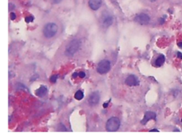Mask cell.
Segmentation results:
<instances>
[{"label": "cell", "mask_w": 182, "mask_h": 139, "mask_svg": "<svg viewBox=\"0 0 182 139\" xmlns=\"http://www.w3.org/2000/svg\"><path fill=\"white\" fill-rule=\"evenodd\" d=\"M58 26L55 23L48 22L44 26L43 29V34L47 38H51L57 34Z\"/></svg>", "instance_id": "obj_1"}, {"label": "cell", "mask_w": 182, "mask_h": 139, "mask_svg": "<svg viewBox=\"0 0 182 139\" xmlns=\"http://www.w3.org/2000/svg\"><path fill=\"white\" fill-rule=\"evenodd\" d=\"M79 48H80V42L78 39H73L66 46L65 51L66 55L71 57L78 51Z\"/></svg>", "instance_id": "obj_2"}, {"label": "cell", "mask_w": 182, "mask_h": 139, "mask_svg": "<svg viewBox=\"0 0 182 139\" xmlns=\"http://www.w3.org/2000/svg\"><path fill=\"white\" fill-rule=\"evenodd\" d=\"M120 126V121L118 118L112 117L107 121L106 129L110 132L117 131Z\"/></svg>", "instance_id": "obj_3"}, {"label": "cell", "mask_w": 182, "mask_h": 139, "mask_svg": "<svg viewBox=\"0 0 182 139\" xmlns=\"http://www.w3.org/2000/svg\"><path fill=\"white\" fill-rule=\"evenodd\" d=\"M110 67L111 64L110 61L107 59H103L98 63L97 66V71L100 74H105L110 71Z\"/></svg>", "instance_id": "obj_4"}, {"label": "cell", "mask_w": 182, "mask_h": 139, "mask_svg": "<svg viewBox=\"0 0 182 139\" xmlns=\"http://www.w3.org/2000/svg\"><path fill=\"white\" fill-rule=\"evenodd\" d=\"M134 20L137 23L140 24H148L150 22L151 18L147 14H145V13H140V14H137L135 16Z\"/></svg>", "instance_id": "obj_5"}, {"label": "cell", "mask_w": 182, "mask_h": 139, "mask_svg": "<svg viewBox=\"0 0 182 139\" xmlns=\"http://www.w3.org/2000/svg\"><path fill=\"white\" fill-rule=\"evenodd\" d=\"M100 99V96L99 92L94 91L90 95L88 99H87V102H88V104L91 106H95L99 104Z\"/></svg>", "instance_id": "obj_6"}, {"label": "cell", "mask_w": 182, "mask_h": 139, "mask_svg": "<svg viewBox=\"0 0 182 139\" xmlns=\"http://www.w3.org/2000/svg\"><path fill=\"white\" fill-rule=\"evenodd\" d=\"M113 23V17L111 15L108 14H105L102 16L101 21H100V24H101L102 27L104 28H108Z\"/></svg>", "instance_id": "obj_7"}, {"label": "cell", "mask_w": 182, "mask_h": 139, "mask_svg": "<svg viewBox=\"0 0 182 139\" xmlns=\"http://www.w3.org/2000/svg\"><path fill=\"white\" fill-rule=\"evenodd\" d=\"M125 82V84L127 85L128 86H135L140 84V80L134 75H130L129 76H127Z\"/></svg>", "instance_id": "obj_8"}, {"label": "cell", "mask_w": 182, "mask_h": 139, "mask_svg": "<svg viewBox=\"0 0 182 139\" xmlns=\"http://www.w3.org/2000/svg\"><path fill=\"white\" fill-rule=\"evenodd\" d=\"M156 119V113L154 112H152V111H147V112L145 113L144 119L142 120L141 123L143 125L147 123V121H149L150 119Z\"/></svg>", "instance_id": "obj_9"}, {"label": "cell", "mask_w": 182, "mask_h": 139, "mask_svg": "<svg viewBox=\"0 0 182 139\" xmlns=\"http://www.w3.org/2000/svg\"><path fill=\"white\" fill-rule=\"evenodd\" d=\"M89 6L93 10H98L102 4V0H89Z\"/></svg>", "instance_id": "obj_10"}, {"label": "cell", "mask_w": 182, "mask_h": 139, "mask_svg": "<svg viewBox=\"0 0 182 139\" xmlns=\"http://www.w3.org/2000/svg\"><path fill=\"white\" fill-rule=\"evenodd\" d=\"M47 93V88L45 86H41L40 88L36 90V96H39V97H43L46 95Z\"/></svg>", "instance_id": "obj_11"}, {"label": "cell", "mask_w": 182, "mask_h": 139, "mask_svg": "<svg viewBox=\"0 0 182 139\" xmlns=\"http://www.w3.org/2000/svg\"><path fill=\"white\" fill-rule=\"evenodd\" d=\"M164 61H165V57H164V55H160L159 57L156 59L155 61V66H157V67H160L163 65Z\"/></svg>", "instance_id": "obj_12"}, {"label": "cell", "mask_w": 182, "mask_h": 139, "mask_svg": "<svg viewBox=\"0 0 182 139\" xmlns=\"http://www.w3.org/2000/svg\"><path fill=\"white\" fill-rule=\"evenodd\" d=\"M83 97H84V93H83V92L82 91H80V90H79L76 92V93H75V98L78 101H80L82 100Z\"/></svg>", "instance_id": "obj_13"}, {"label": "cell", "mask_w": 182, "mask_h": 139, "mask_svg": "<svg viewBox=\"0 0 182 139\" xmlns=\"http://www.w3.org/2000/svg\"><path fill=\"white\" fill-rule=\"evenodd\" d=\"M170 4L176 6H182V0H169Z\"/></svg>", "instance_id": "obj_14"}, {"label": "cell", "mask_w": 182, "mask_h": 139, "mask_svg": "<svg viewBox=\"0 0 182 139\" xmlns=\"http://www.w3.org/2000/svg\"><path fill=\"white\" fill-rule=\"evenodd\" d=\"M59 76L58 75H53V76H51L50 77V81L52 83H55L57 81V79Z\"/></svg>", "instance_id": "obj_15"}, {"label": "cell", "mask_w": 182, "mask_h": 139, "mask_svg": "<svg viewBox=\"0 0 182 139\" xmlns=\"http://www.w3.org/2000/svg\"><path fill=\"white\" fill-rule=\"evenodd\" d=\"M34 17L33 16H27L25 18V21L27 23H29V22H32L34 21Z\"/></svg>", "instance_id": "obj_16"}, {"label": "cell", "mask_w": 182, "mask_h": 139, "mask_svg": "<svg viewBox=\"0 0 182 139\" xmlns=\"http://www.w3.org/2000/svg\"><path fill=\"white\" fill-rule=\"evenodd\" d=\"M16 14H14V12H12L10 14V18H11V19H12V20H14L15 19H16Z\"/></svg>", "instance_id": "obj_17"}, {"label": "cell", "mask_w": 182, "mask_h": 139, "mask_svg": "<svg viewBox=\"0 0 182 139\" xmlns=\"http://www.w3.org/2000/svg\"><path fill=\"white\" fill-rule=\"evenodd\" d=\"M78 76H80V78H84V77L85 76V73L83 72V71H80L78 73Z\"/></svg>", "instance_id": "obj_18"}, {"label": "cell", "mask_w": 182, "mask_h": 139, "mask_svg": "<svg viewBox=\"0 0 182 139\" xmlns=\"http://www.w3.org/2000/svg\"><path fill=\"white\" fill-rule=\"evenodd\" d=\"M158 1H159V0H147V2H149V3H152V4H155Z\"/></svg>", "instance_id": "obj_19"}, {"label": "cell", "mask_w": 182, "mask_h": 139, "mask_svg": "<svg viewBox=\"0 0 182 139\" xmlns=\"http://www.w3.org/2000/svg\"><path fill=\"white\" fill-rule=\"evenodd\" d=\"M109 102H110V101H107L106 103H105V104H103V107H104L105 108H106L108 106V105H109Z\"/></svg>", "instance_id": "obj_20"}, {"label": "cell", "mask_w": 182, "mask_h": 139, "mask_svg": "<svg viewBox=\"0 0 182 139\" xmlns=\"http://www.w3.org/2000/svg\"><path fill=\"white\" fill-rule=\"evenodd\" d=\"M52 2L54 4H59V3H60V2H61V0H52Z\"/></svg>", "instance_id": "obj_21"}, {"label": "cell", "mask_w": 182, "mask_h": 139, "mask_svg": "<svg viewBox=\"0 0 182 139\" xmlns=\"http://www.w3.org/2000/svg\"><path fill=\"white\" fill-rule=\"evenodd\" d=\"M78 76V73H74L73 74V78H76L77 76Z\"/></svg>", "instance_id": "obj_22"}, {"label": "cell", "mask_w": 182, "mask_h": 139, "mask_svg": "<svg viewBox=\"0 0 182 139\" xmlns=\"http://www.w3.org/2000/svg\"><path fill=\"white\" fill-rule=\"evenodd\" d=\"M150 131H158V130H156V129H154V130H151Z\"/></svg>", "instance_id": "obj_23"}]
</instances>
